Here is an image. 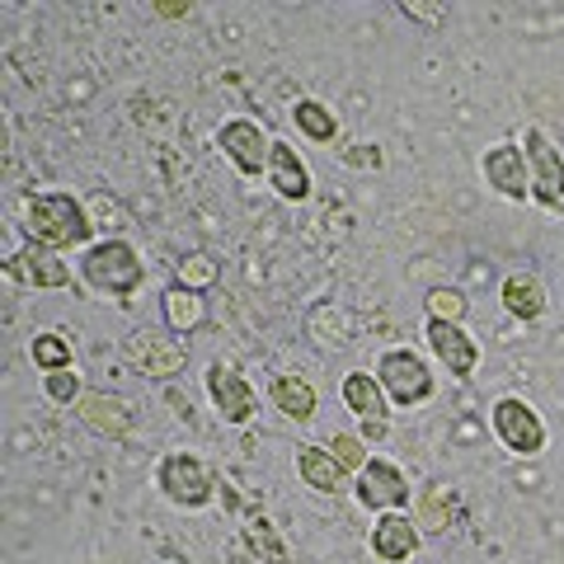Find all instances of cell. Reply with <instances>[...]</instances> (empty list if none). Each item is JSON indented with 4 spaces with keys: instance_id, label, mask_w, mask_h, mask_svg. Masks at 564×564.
<instances>
[{
    "instance_id": "30",
    "label": "cell",
    "mask_w": 564,
    "mask_h": 564,
    "mask_svg": "<svg viewBox=\"0 0 564 564\" xmlns=\"http://www.w3.org/2000/svg\"><path fill=\"white\" fill-rule=\"evenodd\" d=\"M329 452H334V462H339L348 475H358L367 462H372V452H367V443H362V437H352V433L329 437Z\"/></svg>"
},
{
    "instance_id": "23",
    "label": "cell",
    "mask_w": 564,
    "mask_h": 564,
    "mask_svg": "<svg viewBox=\"0 0 564 564\" xmlns=\"http://www.w3.org/2000/svg\"><path fill=\"white\" fill-rule=\"evenodd\" d=\"M306 334H311L315 344H325V348H344L352 339V315L344 306H334V302H321V306L311 311Z\"/></svg>"
},
{
    "instance_id": "19",
    "label": "cell",
    "mask_w": 564,
    "mask_h": 564,
    "mask_svg": "<svg viewBox=\"0 0 564 564\" xmlns=\"http://www.w3.org/2000/svg\"><path fill=\"white\" fill-rule=\"evenodd\" d=\"M161 315H165L170 334H193V329L207 321V302H203V292L165 288V296H161Z\"/></svg>"
},
{
    "instance_id": "4",
    "label": "cell",
    "mask_w": 564,
    "mask_h": 564,
    "mask_svg": "<svg viewBox=\"0 0 564 564\" xmlns=\"http://www.w3.org/2000/svg\"><path fill=\"white\" fill-rule=\"evenodd\" d=\"M489 423H494V437H499V443L513 452V456H536V452H545V423H541V414H536L527 400H518V395L494 400Z\"/></svg>"
},
{
    "instance_id": "17",
    "label": "cell",
    "mask_w": 564,
    "mask_h": 564,
    "mask_svg": "<svg viewBox=\"0 0 564 564\" xmlns=\"http://www.w3.org/2000/svg\"><path fill=\"white\" fill-rule=\"evenodd\" d=\"M499 296H503V311L518 315V321H527V325L541 321L545 302H551V296H545V282H541L536 273H508L503 288H499Z\"/></svg>"
},
{
    "instance_id": "10",
    "label": "cell",
    "mask_w": 564,
    "mask_h": 564,
    "mask_svg": "<svg viewBox=\"0 0 564 564\" xmlns=\"http://www.w3.org/2000/svg\"><path fill=\"white\" fill-rule=\"evenodd\" d=\"M485 180L494 193H503L508 203H522V198H532V170H527V151L513 147V141H494V147L485 151Z\"/></svg>"
},
{
    "instance_id": "29",
    "label": "cell",
    "mask_w": 564,
    "mask_h": 564,
    "mask_svg": "<svg viewBox=\"0 0 564 564\" xmlns=\"http://www.w3.org/2000/svg\"><path fill=\"white\" fill-rule=\"evenodd\" d=\"M245 541H250V551L263 560V564H288V545H278L273 527L263 518H250V527H245Z\"/></svg>"
},
{
    "instance_id": "3",
    "label": "cell",
    "mask_w": 564,
    "mask_h": 564,
    "mask_svg": "<svg viewBox=\"0 0 564 564\" xmlns=\"http://www.w3.org/2000/svg\"><path fill=\"white\" fill-rule=\"evenodd\" d=\"M377 381H381V391H386V400H391L395 410H414V404L433 400L429 362H423L419 352H410V348H386L381 362H377Z\"/></svg>"
},
{
    "instance_id": "11",
    "label": "cell",
    "mask_w": 564,
    "mask_h": 564,
    "mask_svg": "<svg viewBox=\"0 0 564 564\" xmlns=\"http://www.w3.org/2000/svg\"><path fill=\"white\" fill-rule=\"evenodd\" d=\"M527 170H532V198L564 207V155L541 128H527Z\"/></svg>"
},
{
    "instance_id": "16",
    "label": "cell",
    "mask_w": 564,
    "mask_h": 564,
    "mask_svg": "<svg viewBox=\"0 0 564 564\" xmlns=\"http://www.w3.org/2000/svg\"><path fill=\"white\" fill-rule=\"evenodd\" d=\"M372 551L386 564L414 560V551H419V522L404 518V513H381L377 527H372Z\"/></svg>"
},
{
    "instance_id": "28",
    "label": "cell",
    "mask_w": 564,
    "mask_h": 564,
    "mask_svg": "<svg viewBox=\"0 0 564 564\" xmlns=\"http://www.w3.org/2000/svg\"><path fill=\"white\" fill-rule=\"evenodd\" d=\"M466 292H456V288H433L429 292V321H447V325H462L466 321Z\"/></svg>"
},
{
    "instance_id": "7",
    "label": "cell",
    "mask_w": 564,
    "mask_h": 564,
    "mask_svg": "<svg viewBox=\"0 0 564 564\" xmlns=\"http://www.w3.org/2000/svg\"><path fill=\"white\" fill-rule=\"evenodd\" d=\"M207 395H212V410H217L226 423H250L259 414L254 386L245 381L231 362H212L207 367Z\"/></svg>"
},
{
    "instance_id": "32",
    "label": "cell",
    "mask_w": 564,
    "mask_h": 564,
    "mask_svg": "<svg viewBox=\"0 0 564 564\" xmlns=\"http://www.w3.org/2000/svg\"><path fill=\"white\" fill-rule=\"evenodd\" d=\"M404 14H410V20H419V24H443V6H414V0H404V6H400Z\"/></svg>"
},
{
    "instance_id": "12",
    "label": "cell",
    "mask_w": 564,
    "mask_h": 564,
    "mask_svg": "<svg viewBox=\"0 0 564 564\" xmlns=\"http://www.w3.org/2000/svg\"><path fill=\"white\" fill-rule=\"evenodd\" d=\"M76 414H80V423H85V429H90L95 437H109V443H122V437L132 433V419H137L132 404L118 400V395H109V391L80 395Z\"/></svg>"
},
{
    "instance_id": "2",
    "label": "cell",
    "mask_w": 564,
    "mask_h": 564,
    "mask_svg": "<svg viewBox=\"0 0 564 564\" xmlns=\"http://www.w3.org/2000/svg\"><path fill=\"white\" fill-rule=\"evenodd\" d=\"M80 278H85V288H95L104 296H132L141 288V278H147V269H141V254L128 240H99L85 250Z\"/></svg>"
},
{
    "instance_id": "24",
    "label": "cell",
    "mask_w": 564,
    "mask_h": 564,
    "mask_svg": "<svg viewBox=\"0 0 564 564\" xmlns=\"http://www.w3.org/2000/svg\"><path fill=\"white\" fill-rule=\"evenodd\" d=\"M85 217H90V231H104L109 240H118L132 226L128 207H122L113 193H90V203H85Z\"/></svg>"
},
{
    "instance_id": "9",
    "label": "cell",
    "mask_w": 564,
    "mask_h": 564,
    "mask_svg": "<svg viewBox=\"0 0 564 564\" xmlns=\"http://www.w3.org/2000/svg\"><path fill=\"white\" fill-rule=\"evenodd\" d=\"M358 499L377 513H400L410 503V480L404 470L391 462V456H372L362 470H358Z\"/></svg>"
},
{
    "instance_id": "18",
    "label": "cell",
    "mask_w": 564,
    "mask_h": 564,
    "mask_svg": "<svg viewBox=\"0 0 564 564\" xmlns=\"http://www.w3.org/2000/svg\"><path fill=\"white\" fill-rule=\"evenodd\" d=\"M269 180H273V188L288 203H302L306 193H311V174H306L302 155H296L288 141H273V151H269Z\"/></svg>"
},
{
    "instance_id": "1",
    "label": "cell",
    "mask_w": 564,
    "mask_h": 564,
    "mask_svg": "<svg viewBox=\"0 0 564 564\" xmlns=\"http://www.w3.org/2000/svg\"><path fill=\"white\" fill-rule=\"evenodd\" d=\"M24 231L33 245L62 254L70 245L90 240V217H85V207L70 198V193H39V198H29V207H24Z\"/></svg>"
},
{
    "instance_id": "14",
    "label": "cell",
    "mask_w": 564,
    "mask_h": 564,
    "mask_svg": "<svg viewBox=\"0 0 564 564\" xmlns=\"http://www.w3.org/2000/svg\"><path fill=\"white\" fill-rule=\"evenodd\" d=\"M344 404L352 414H362V433L367 437H386V391L377 372H348L344 377Z\"/></svg>"
},
{
    "instance_id": "31",
    "label": "cell",
    "mask_w": 564,
    "mask_h": 564,
    "mask_svg": "<svg viewBox=\"0 0 564 564\" xmlns=\"http://www.w3.org/2000/svg\"><path fill=\"white\" fill-rule=\"evenodd\" d=\"M43 391L47 400H57V404H80V377L70 372H43Z\"/></svg>"
},
{
    "instance_id": "6",
    "label": "cell",
    "mask_w": 564,
    "mask_h": 564,
    "mask_svg": "<svg viewBox=\"0 0 564 564\" xmlns=\"http://www.w3.org/2000/svg\"><path fill=\"white\" fill-rule=\"evenodd\" d=\"M155 480H161L165 499L180 503V508H207L212 503V470L193 452L161 456V470H155Z\"/></svg>"
},
{
    "instance_id": "13",
    "label": "cell",
    "mask_w": 564,
    "mask_h": 564,
    "mask_svg": "<svg viewBox=\"0 0 564 564\" xmlns=\"http://www.w3.org/2000/svg\"><path fill=\"white\" fill-rule=\"evenodd\" d=\"M6 273H10V282L20 278V282H29V288H43V292H62L70 282V269L57 259V250H43V245H29V250L10 254Z\"/></svg>"
},
{
    "instance_id": "25",
    "label": "cell",
    "mask_w": 564,
    "mask_h": 564,
    "mask_svg": "<svg viewBox=\"0 0 564 564\" xmlns=\"http://www.w3.org/2000/svg\"><path fill=\"white\" fill-rule=\"evenodd\" d=\"M217 278H221V263L212 259L207 250H193V254H184V259H180V269H174V288L207 292Z\"/></svg>"
},
{
    "instance_id": "26",
    "label": "cell",
    "mask_w": 564,
    "mask_h": 564,
    "mask_svg": "<svg viewBox=\"0 0 564 564\" xmlns=\"http://www.w3.org/2000/svg\"><path fill=\"white\" fill-rule=\"evenodd\" d=\"M29 358L43 367V372H66L70 367V339L66 334H57V329H43L39 339L29 344Z\"/></svg>"
},
{
    "instance_id": "27",
    "label": "cell",
    "mask_w": 564,
    "mask_h": 564,
    "mask_svg": "<svg viewBox=\"0 0 564 564\" xmlns=\"http://www.w3.org/2000/svg\"><path fill=\"white\" fill-rule=\"evenodd\" d=\"M292 118H296V128H302L311 141H334V132H339V122H334V113L325 109L321 99H302L292 109Z\"/></svg>"
},
{
    "instance_id": "8",
    "label": "cell",
    "mask_w": 564,
    "mask_h": 564,
    "mask_svg": "<svg viewBox=\"0 0 564 564\" xmlns=\"http://www.w3.org/2000/svg\"><path fill=\"white\" fill-rule=\"evenodd\" d=\"M217 151L245 174V180H250V174H263V170H269L273 141L263 137L259 122H250V118H231V122H226V128L217 132Z\"/></svg>"
},
{
    "instance_id": "5",
    "label": "cell",
    "mask_w": 564,
    "mask_h": 564,
    "mask_svg": "<svg viewBox=\"0 0 564 564\" xmlns=\"http://www.w3.org/2000/svg\"><path fill=\"white\" fill-rule=\"evenodd\" d=\"M122 352H128V362L151 381H174L188 367V348L174 339V334H155V329H137L132 339L122 344Z\"/></svg>"
},
{
    "instance_id": "20",
    "label": "cell",
    "mask_w": 564,
    "mask_h": 564,
    "mask_svg": "<svg viewBox=\"0 0 564 564\" xmlns=\"http://www.w3.org/2000/svg\"><path fill=\"white\" fill-rule=\"evenodd\" d=\"M452 513H456V494L447 485H423L419 499H414V522L419 532H447L452 527Z\"/></svg>"
},
{
    "instance_id": "22",
    "label": "cell",
    "mask_w": 564,
    "mask_h": 564,
    "mask_svg": "<svg viewBox=\"0 0 564 564\" xmlns=\"http://www.w3.org/2000/svg\"><path fill=\"white\" fill-rule=\"evenodd\" d=\"M273 404H278V410L282 414H288V419H296V423H306V419H315V404H321V400H315V386L306 381V377H273Z\"/></svg>"
},
{
    "instance_id": "33",
    "label": "cell",
    "mask_w": 564,
    "mask_h": 564,
    "mask_svg": "<svg viewBox=\"0 0 564 564\" xmlns=\"http://www.w3.org/2000/svg\"><path fill=\"white\" fill-rule=\"evenodd\" d=\"M155 14H161V20H184L188 6H170V0H161V6H155Z\"/></svg>"
},
{
    "instance_id": "15",
    "label": "cell",
    "mask_w": 564,
    "mask_h": 564,
    "mask_svg": "<svg viewBox=\"0 0 564 564\" xmlns=\"http://www.w3.org/2000/svg\"><path fill=\"white\" fill-rule=\"evenodd\" d=\"M429 344H433V352L443 358V367L452 377H470L475 367H480V344H475L462 325L429 321Z\"/></svg>"
},
{
    "instance_id": "21",
    "label": "cell",
    "mask_w": 564,
    "mask_h": 564,
    "mask_svg": "<svg viewBox=\"0 0 564 564\" xmlns=\"http://www.w3.org/2000/svg\"><path fill=\"white\" fill-rule=\"evenodd\" d=\"M296 475L311 485V489H321V494H339L344 489V466L334 462V452H321V447H302L296 452Z\"/></svg>"
}]
</instances>
